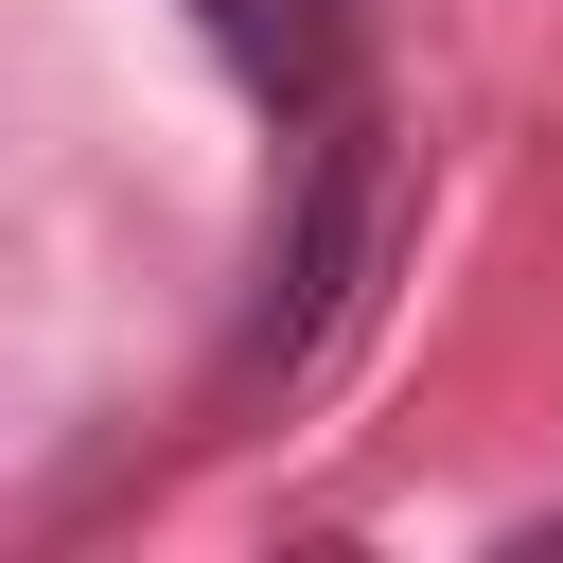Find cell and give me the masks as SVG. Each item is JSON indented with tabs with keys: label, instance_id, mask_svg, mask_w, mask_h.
I'll use <instances>...</instances> for the list:
<instances>
[{
	"label": "cell",
	"instance_id": "cell-1",
	"mask_svg": "<svg viewBox=\"0 0 563 563\" xmlns=\"http://www.w3.org/2000/svg\"><path fill=\"white\" fill-rule=\"evenodd\" d=\"M387 229H405V141H387V106L352 88L334 123H282V211H264V264H246L229 387H299V369L369 317Z\"/></svg>",
	"mask_w": 563,
	"mask_h": 563
},
{
	"label": "cell",
	"instance_id": "cell-2",
	"mask_svg": "<svg viewBox=\"0 0 563 563\" xmlns=\"http://www.w3.org/2000/svg\"><path fill=\"white\" fill-rule=\"evenodd\" d=\"M194 18H211V53L246 70L264 123H334V106L369 88V0H194Z\"/></svg>",
	"mask_w": 563,
	"mask_h": 563
}]
</instances>
